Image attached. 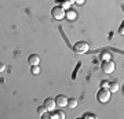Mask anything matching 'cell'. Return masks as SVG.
I'll return each instance as SVG.
<instances>
[{
  "label": "cell",
  "mask_w": 124,
  "mask_h": 119,
  "mask_svg": "<svg viewBox=\"0 0 124 119\" xmlns=\"http://www.w3.org/2000/svg\"><path fill=\"white\" fill-rule=\"evenodd\" d=\"M97 100L99 102H108L109 100H110V92H109L106 87L99 89L98 93H97Z\"/></svg>",
  "instance_id": "cell-1"
},
{
  "label": "cell",
  "mask_w": 124,
  "mask_h": 119,
  "mask_svg": "<svg viewBox=\"0 0 124 119\" xmlns=\"http://www.w3.org/2000/svg\"><path fill=\"white\" fill-rule=\"evenodd\" d=\"M73 51L77 54H85L88 51V43H85V42H77L73 46Z\"/></svg>",
  "instance_id": "cell-2"
},
{
  "label": "cell",
  "mask_w": 124,
  "mask_h": 119,
  "mask_svg": "<svg viewBox=\"0 0 124 119\" xmlns=\"http://www.w3.org/2000/svg\"><path fill=\"white\" fill-rule=\"evenodd\" d=\"M51 15L55 19H62V18H65V10L62 9L61 6H57L51 10Z\"/></svg>",
  "instance_id": "cell-3"
},
{
  "label": "cell",
  "mask_w": 124,
  "mask_h": 119,
  "mask_svg": "<svg viewBox=\"0 0 124 119\" xmlns=\"http://www.w3.org/2000/svg\"><path fill=\"white\" fill-rule=\"evenodd\" d=\"M115 68H116L115 62L110 61V60H106V61L102 62V71H103L105 73H112V72L115 71Z\"/></svg>",
  "instance_id": "cell-4"
},
{
  "label": "cell",
  "mask_w": 124,
  "mask_h": 119,
  "mask_svg": "<svg viewBox=\"0 0 124 119\" xmlns=\"http://www.w3.org/2000/svg\"><path fill=\"white\" fill-rule=\"evenodd\" d=\"M55 98H51V97H48V98H46L44 100V107H46V110L48 111V112H51V111H54L55 110Z\"/></svg>",
  "instance_id": "cell-5"
},
{
  "label": "cell",
  "mask_w": 124,
  "mask_h": 119,
  "mask_svg": "<svg viewBox=\"0 0 124 119\" xmlns=\"http://www.w3.org/2000/svg\"><path fill=\"white\" fill-rule=\"evenodd\" d=\"M55 104L58 107H66L68 105V98L66 96H63V94H59L55 97Z\"/></svg>",
  "instance_id": "cell-6"
},
{
  "label": "cell",
  "mask_w": 124,
  "mask_h": 119,
  "mask_svg": "<svg viewBox=\"0 0 124 119\" xmlns=\"http://www.w3.org/2000/svg\"><path fill=\"white\" fill-rule=\"evenodd\" d=\"M28 62H29V65H39L40 64V58L39 55H36V54H31L29 57H28Z\"/></svg>",
  "instance_id": "cell-7"
},
{
  "label": "cell",
  "mask_w": 124,
  "mask_h": 119,
  "mask_svg": "<svg viewBox=\"0 0 124 119\" xmlns=\"http://www.w3.org/2000/svg\"><path fill=\"white\" fill-rule=\"evenodd\" d=\"M106 89H108L110 93H116L117 90H119V83H117V82H109Z\"/></svg>",
  "instance_id": "cell-8"
},
{
  "label": "cell",
  "mask_w": 124,
  "mask_h": 119,
  "mask_svg": "<svg viewBox=\"0 0 124 119\" xmlns=\"http://www.w3.org/2000/svg\"><path fill=\"white\" fill-rule=\"evenodd\" d=\"M51 118L63 119V118H65V115H63V112H62V111H55V112H53V114H51Z\"/></svg>",
  "instance_id": "cell-9"
},
{
  "label": "cell",
  "mask_w": 124,
  "mask_h": 119,
  "mask_svg": "<svg viewBox=\"0 0 124 119\" xmlns=\"http://www.w3.org/2000/svg\"><path fill=\"white\" fill-rule=\"evenodd\" d=\"M68 107L76 108V107H77V100H76V98H68Z\"/></svg>",
  "instance_id": "cell-10"
},
{
  "label": "cell",
  "mask_w": 124,
  "mask_h": 119,
  "mask_svg": "<svg viewBox=\"0 0 124 119\" xmlns=\"http://www.w3.org/2000/svg\"><path fill=\"white\" fill-rule=\"evenodd\" d=\"M31 72H32V73H39V72H40V68H39L37 65H32Z\"/></svg>",
  "instance_id": "cell-11"
},
{
  "label": "cell",
  "mask_w": 124,
  "mask_h": 119,
  "mask_svg": "<svg viewBox=\"0 0 124 119\" xmlns=\"http://www.w3.org/2000/svg\"><path fill=\"white\" fill-rule=\"evenodd\" d=\"M83 118H84V119H95L97 116H95L94 114H84V115H83Z\"/></svg>",
  "instance_id": "cell-12"
},
{
  "label": "cell",
  "mask_w": 124,
  "mask_h": 119,
  "mask_svg": "<svg viewBox=\"0 0 124 119\" xmlns=\"http://www.w3.org/2000/svg\"><path fill=\"white\" fill-rule=\"evenodd\" d=\"M46 111H47V110H46V107H44V105H43V107H39V108H37V112H39L40 116H41V115L44 114Z\"/></svg>",
  "instance_id": "cell-13"
},
{
  "label": "cell",
  "mask_w": 124,
  "mask_h": 119,
  "mask_svg": "<svg viewBox=\"0 0 124 119\" xmlns=\"http://www.w3.org/2000/svg\"><path fill=\"white\" fill-rule=\"evenodd\" d=\"M65 14H66V17L70 18V19H73V18H75V13H73L72 10H69V13H65Z\"/></svg>",
  "instance_id": "cell-14"
},
{
  "label": "cell",
  "mask_w": 124,
  "mask_h": 119,
  "mask_svg": "<svg viewBox=\"0 0 124 119\" xmlns=\"http://www.w3.org/2000/svg\"><path fill=\"white\" fill-rule=\"evenodd\" d=\"M41 118H43V119H50V118H51V115H50V114H47V111H46L44 114L41 115Z\"/></svg>",
  "instance_id": "cell-15"
},
{
  "label": "cell",
  "mask_w": 124,
  "mask_h": 119,
  "mask_svg": "<svg viewBox=\"0 0 124 119\" xmlns=\"http://www.w3.org/2000/svg\"><path fill=\"white\" fill-rule=\"evenodd\" d=\"M108 83H109L108 80H102L101 82V87H108Z\"/></svg>",
  "instance_id": "cell-16"
},
{
  "label": "cell",
  "mask_w": 124,
  "mask_h": 119,
  "mask_svg": "<svg viewBox=\"0 0 124 119\" xmlns=\"http://www.w3.org/2000/svg\"><path fill=\"white\" fill-rule=\"evenodd\" d=\"M102 57L105 58V60H110V54H109V53H103V55H102Z\"/></svg>",
  "instance_id": "cell-17"
},
{
  "label": "cell",
  "mask_w": 124,
  "mask_h": 119,
  "mask_svg": "<svg viewBox=\"0 0 124 119\" xmlns=\"http://www.w3.org/2000/svg\"><path fill=\"white\" fill-rule=\"evenodd\" d=\"M6 69V65L4 64H0V71H4Z\"/></svg>",
  "instance_id": "cell-18"
},
{
  "label": "cell",
  "mask_w": 124,
  "mask_h": 119,
  "mask_svg": "<svg viewBox=\"0 0 124 119\" xmlns=\"http://www.w3.org/2000/svg\"><path fill=\"white\" fill-rule=\"evenodd\" d=\"M75 1H77L79 4H83V3H84V0H75Z\"/></svg>",
  "instance_id": "cell-19"
},
{
  "label": "cell",
  "mask_w": 124,
  "mask_h": 119,
  "mask_svg": "<svg viewBox=\"0 0 124 119\" xmlns=\"http://www.w3.org/2000/svg\"><path fill=\"white\" fill-rule=\"evenodd\" d=\"M68 3H69V4H72V3H73V1H75V0H66Z\"/></svg>",
  "instance_id": "cell-20"
}]
</instances>
